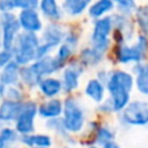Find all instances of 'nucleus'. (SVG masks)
I'll return each mask as SVG.
<instances>
[{
	"label": "nucleus",
	"instance_id": "nucleus-16",
	"mask_svg": "<svg viewBox=\"0 0 148 148\" xmlns=\"http://www.w3.org/2000/svg\"><path fill=\"white\" fill-rule=\"evenodd\" d=\"M20 140L25 146L31 148H49L52 140L48 135L44 134H29V135H21Z\"/></svg>",
	"mask_w": 148,
	"mask_h": 148
},
{
	"label": "nucleus",
	"instance_id": "nucleus-22",
	"mask_svg": "<svg viewBox=\"0 0 148 148\" xmlns=\"http://www.w3.org/2000/svg\"><path fill=\"white\" fill-rule=\"evenodd\" d=\"M103 59V55L95 51L94 48H84L81 52V60L86 65H96Z\"/></svg>",
	"mask_w": 148,
	"mask_h": 148
},
{
	"label": "nucleus",
	"instance_id": "nucleus-34",
	"mask_svg": "<svg viewBox=\"0 0 148 148\" xmlns=\"http://www.w3.org/2000/svg\"><path fill=\"white\" fill-rule=\"evenodd\" d=\"M4 94H5V87L0 83V100H1V97L4 96Z\"/></svg>",
	"mask_w": 148,
	"mask_h": 148
},
{
	"label": "nucleus",
	"instance_id": "nucleus-36",
	"mask_svg": "<svg viewBox=\"0 0 148 148\" xmlns=\"http://www.w3.org/2000/svg\"><path fill=\"white\" fill-rule=\"evenodd\" d=\"M65 148H69V147H65Z\"/></svg>",
	"mask_w": 148,
	"mask_h": 148
},
{
	"label": "nucleus",
	"instance_id": "nucleus-4",
	"mask_svg": "<svg viewBox=\"0 0 148 148\" xmlns=\"http://www.w3.org/2000/svg\"><path fill=\"white\" fill-rule=\"evenodd\" d=\"M112 18L103 17L95 21L94 30L91 34V48L97 51L99 53H104L109 47V34L112 33Z\"/></svg>",
	"mask_w": 148,
	"mask_h": 148
},
{
	"label": "nucleus",
	"instance_id": "nucleus-19",
	"mask_svg": "<svg viewBox=\"0 0 148 148\" xmlns=\"http://www.w3.org/2000/svg\"><path fill=\"white\" fill-rule=\"evenodd\" d=\"M91 4V0H64L62 9L69 16H79Z\"/></svg>",
	"mask_w": 148,
	"mask_h": 148
},
{
	"label": "nucleus",
	"instance_id": "nucleus-20",
	"mask_svg": "<svg viewBox=\"0 0 148 148\" xmlns=\"http://www.w3.org/2000/svg\"><path fill=\"white\" fill-rule=\"evenodd\" d=\"M105 87L100 83L97 79H90L87 83L86 88H84V94L90 96L95 103H101L103 97H104Z\"/></svg>",
	"mask_w": 148,
	"mask_h": 148
},
{
	"label": "nucleus",
	"instance_id": "nucleus-27",
	"mask_svg": "<svg viewBox=\"0 0 148 148\" xmlns=\"http://www.w3.org/2000/svg\"><path fill=\"white\" fill-rule=\"evenodd\" d=\"M113 4H117L118 8H120V12L123 13L125 16L130 14L133 13L134 10L136 9V4H135V0H112Z\"/></svg>",
	"mask_w": 148,
	"mask_h": 148
},
{
	"label": "nucleus",
	"instance_id": "nucleus-29",
	"mask_svg": "<svg viewBox=\"0 0 148 148\" xmlns=\"http://www.w3.org/2000/svg\"><path fill=\"white\" fill-rule=\"evenodd\" d=\"M21 0H0V12L10 13L12 10L20 8Z\"/></svg>",
	"mask_w": 148,
	"mask_h": 148
},
{
	"label": "nucleus",
	"instance_id": "nucleus-13",
	"mask_svg": "<svg viewBox=\"0 0 148 148\" xmlns=\"http://www.w3.org/2000/svg\"><path fill=\"white\" fill-rule=\"evenodd\" d=\"M23 101H14V100H5L0 104V122H10L16 121L18 117Z\"/></svg>",
	"mask_w": 148,
	"mask_h": 148
},
{
	"label": "nucleus",
	"instance_id": "nucleus-2",
	"mask_svg": "<svg viewBox=\"0 0 148 148\" xmlns=\"http://www.w3.org/2000/svg\"><path fill=\"white\" fill-rule=\"evenodd\" d=\"M39 44H40V42H39L36 34H18L12 47L13 61L17 62L18 65H23V66L30 65L31 62L36 60V49H38Z\"/></svg>",
	"mask_w": 148,
	"mask_h": 148
},
{
	"label": "nucleus",
	"instance_id": "nucleus-35",
	"mask_svg": "<svg viewBox=\"0 0 148 148\" xmlns=\"http://www.w3.org/2000/svg\"><path fill=\"white\" fill-rule=\"evenodd\" d=\"M90 148H96V147H90Z\"/></svg>",
	"mask_w": 148,
	"mask_h": 148
},
{
	"label": "nucleus",
	"instance_id": "nucleus-23",
	"mask_svg": "<svg viewBox=\"0 0 148 148\" xmlns=\"http://www.w3.org/2000/svg\"><path fill=\"white\" fill-rule=\"evenodd\" d=\"M114 139V133H113L112 129H109L108 126H103L97 130L96 134V143L100 144V146H104V144L109 143V142H113Z\"/></svg>",
	"mask_w": 148,
	"mask_h": 148
},
{
	"label": "nucleus",
	"instance_id": "nucleus-15",
	"mask_svg": "<svg viewBox=\"0 0 148 148\" xmlns=\"http://www.w3.org/2000/svg\"><path fill=\"white\" fill-rule=\"evenodd\" d=\"M38 113L40 117L43 118H57L61 116L62 113V103L59 99H51L48 101L43 103L40 107L38 108Z\"/></svg>",
	"mask_w": 148,
	"mask_h": 148
},
{
	"label": "nucleus",
	"instance_id": "nucleus-8",
	"mask_svg": "<svg viewBox=\"0 0 148 148\" xmlns=\"http://www.w3.org/2000/svg\"><path fill=\"white\" fill-rule=\"evenodd\" d=\"M0 29L3 33L1 39V46L4 49H12L13 43H14L16 38L20 34V25L18 21L12 13H1L0 17Z\"/></svg>",
	"mask_w": 148,
	"mask_h": 148
},
{
	"label": "nucleus",
	"instance_id": "nucleus-32",
	"mask_svg": "<svg viewBox=\"0 0 148 148\" xmlns=\"http://www.w3.org/2000/svg\"><path fill=\"white\" fill-rule=\"evenodd\" d=\"M7 94H8V96H9V99H8V100H14V101H20V99H21V92L18 91L17 88H9Z\"/></svg>",
	"mask_w": 148,
	"mask_h": 148
},
{
	"label": "nucleus",
	"instance_id": "nucleus-25",
	"mask_svg": "<svg viewBox=\"0 0 148 148\" xmlns=\"http://www.w3.org/2000/svg\"><path fill=\"white\" fill-rule=\"evenodd\" d=\"M135 83L138 90L143 95L148 94V75H147V66H144L139 73H136V79Z\"/></svg>",
	"mask_w": 148,
	"mask_h": 148
},
{
	"label": "nucleus",
	"instance_id": "nucleus-31",
	"mask_svg": "<svg viewBox=\"0 0 148 148\" xmlns=\"http://www.w3.org/2000/svg\"><path fill=\"white\" fill-rule=\"evenodd\" d=\"M10 61H13V53H12V49H4L3 48L0 51V69L8 65Z\"/></svg>",
	"mask_w": 148,
	"mask_h": 148
},
{
	"label": "nucleus",
	"instance_id": "nucleus-12",
	"mask_svg": "<svg viewBox=\"0 0 148 148\" xmlns=\"http://www.w3.org/2000/svg\"><path fill=\"white\" fill-rule=\"evenodd\" d=\"M65 38V31L62 30V27L57 23H49L43 31V43L48 46L49 48L53 49L55 47L60 46L62 43Z\"/></svg>",
	"mask_w": 148,
	"mask_h": 148
},
{
	"label": "nucleus",
	"instance_id": "nucleus-9",
	"mask_svg": "<svg viewBox=\"0 0 148 148\" xmlns=\"http://www.w3.org/2000/svg\"><path fill=\"white\" fill-rule=\"evenodd\" d=\"M65 64H62L60 60H57L56 57H52V56H46V57H42V59L35 60L34 62H31L29 65L30 70L35 74V77L42 81L43 78L46 77H49L52 73H56L64 66Z\"/></svg>",
	"mask_w": 148,
	"mask_h": 148
},
{
	"label": "nucleus",
	"instance_id": "nucleus-5",
	"mask_svg": "<svg viewBox=\"0 0 148 148\" xmlns=\"http://www.w3.org/2000/svg\"><path fill=\"white\" fill-rule=\"evenodd\" d=\"M122 121L127 125L144 126L148 122V104L142 100L131 101L123 108Z\"/></svg>",
	"mask_w": 148,
	"mask_h": 148
},
{
	"label": "nucleus",
	"instance_id": "nucleus-28",
	"mask_svg": "<svg viewBox=\"0 0 148 148\" xmlns=\"http://www.w3.org/2000/svg\"><path fill=\"white\" fill-rule=\"evenodd\" d=\"M73 51H74L73 47L68 46L66 43H62L61 46H60L59 52H57V55H56V59L60 60L62 64H65V61H66V60L73 55Z\"/></svg>",
	"mask_w": 148,
	"mask_h": 148
},
{
	"label": "nucleus",
	"instance_id": "nucleus-21",
	"mask_svg": "<svg viewBox=\"0 0 148 148\" xmlns=\"http://www.w3.org/2000/svg\"><path fill=\"white\" fill-rule=\"evenodd\" d=\"M113 8H114V4H113L112 0H97L96 3H94L88 8V13L92 18L97 20L101 16L107 14L110 10H113Z\"/></svg>",
	"mask_w": 148,
	"mask_h": 148
},
{
	"label": "nucleus",
	"instance_id": "nucleus-30",
	"mask_svg": "<svg viewBox=\"0 0 148 148\" xmlns=\"http://www.w3.org/2000/svg\"><path fill=\"white\" fill-rule=\"evenodd\" d=\"M135 10H136L138 25L140 26L142 31H143V35H146V31H147V9H146V7H140Z\"/></svg>",
	"mask_w": 148,
	"mask_h": 148
},
{
	"label": "nucleus",
	"instance_id": "nucleus-26",
	"mask_svg": "<svg viewBox=\"0 0 148 148\" xmlns=\"http://www.w3.org/2000/svg\"><path fill=\"white\" fill-rule=\"evenodd\" d=\"M47 127L51 129V130H53V131H56L57 134L62 135L64 138L69 139V136H68V131L65 130L64 123H62V120H61L60 117H57V118H52V120H49L48 122H47Z\"/></svg>",
	"mask_w": 148,
	"mask_h": 148
},
{
	"label": "nucleus",
	"instance_id": "nucleus-10",
	"mask_svg": "<svg viewBox=\"0 0 148 148\" xmlns=\"http://www.w3.org/2000/svg\"><path fill=\"white\" fill-rule=\"evenodd\" d=\"M18 25L21 29H23V33H33L36 34L42 30V21L39 17V13L36 9H26L21 10L18 14Z\"/></svg>",
	"mask_w": 148,
	"mask_h": 148
},
{
	"label": "nucleus",
	"instance_id": "nucleus-1",
	"mask_svg": "<svg viewBox=\"0 0 148 148\" xmlns=\"http://www.w3.org/2000/svg\"><path fill=\"white\" fill-rule=\"evenodd\" d=\"M133 75L123 70H114L110 73L107 82L109 92V103L113 112H122L123 108L130 103V91L133 88Z\"/></svg>",
	"mask_w": 148,
	"mask_h": 148
},
{
	"label": "nucleus",
	"instance_id": "nucleus-6",
	"mask_svg": "<svg viewBox=\"0 0 148 148\" xmlns=\"http://www.w3.org/2000/svg\"><path fill=\"white\" fill-rule=\"evenodd\" d=\"M147 39L146 35H139L138 40L134 46H121L117 51V59L121 64H130V62H142L146 56Z\"/></svg>",
	"mask_w": 148,
	"mask_h": 148
},
{
	"label": "nucleus",
	"instance_id": "nucleus-18",
	"mask_svg": "<svg viewBox=\"0 0 148 148\" xmlns=\"http://www.w3.org/2000/svg\"><path fill=\"white\" fill-rule=\"evenodd\" d=\"M39 8H40V12L46 16L49 20L57 21L61 18L62 13L60 7L57 5L56 0H39Z\"/></svg>",
	"mask_w": 148,
	"mask_h": 148
},
{
	"label": "nucleus",
	"instance_id": "nucleus-7",
	"mask_svg": "<svg viewBox=\"0 0 148 148\" xmlns=\"http://www.w3.org/2000/svg\"><path fill=\"white\" fill-rule=\"evenodd\" d=\"M38 113V107L34 101L22 103L18 117L16 118V131L21 135H29L34 133V120Z\"/></svg>",
	"mask_w": 148,
	"mask_h": 148
},
{
	"label": "nucleus",
	"instance_id": "nucleus-17",
	"mask_svg": "<svg viewBox=\"0 0 148 148\" xmlns=\"http://www.w3.org/2000/svg\"><path fill=\"white\" fill-rule=\"evenodd\" d=\"M40 92L47 97H53L57 94L61 92V82L60 79L52 78V77H46L38 83Z\"/></svg>",
	"mask_w": 148,
	"mask_h": 148
},
{
	"label": "nucleus",
	"instance_id": "nucleus-33",
	"mask_svg": "<svg viewBox=\"0 0 148 148\" xmlns=\"http://www.w3.org/2000/svg\"><path fill=\"white\" fill-rule=\"evenodd\" d=\"M103 148H120V146H118L117 143H114V142H109V143L104 144Z\"/></svg>",
	"mask_w": 148,
	"mask_h": 148
},
{
	"label": "nucleus",
	"instance_id": "nucleus-11",
	"mask_svg": "<svg viewBox=\"0 0 148 148\" xmlns=\"http://www.w3.org/2000/svg\"><path fill=\"white\" fill-rule=\"evenodd\" d=\"M82 73V68L78 66V64H73L69 68L64 70L62 73V79L61 82V90L65 92H73L75 88H78L79 84V75Z\"/></svg>",
	"mask_w": 148,
	"mask_h": 148
},
{
	"label": "nucleus",
	"instance_id": "nucleus-3",
	"mask_svg": "<svg viewBox=\"0 0 148 148\" xmlns=\"http://www.w3.org/2000/svg\"><path fill=\"white\" fill-rule=\"evenodd\" d=\"M62 123L68 133H78L84 125V112L75 99L68 97L62 104Z\"/></svg>",
	"mask_w": 148,
	"mask_h": 148
},
{
	"label": "nucleus",
	"instance_id": "nucleus-14",
	"mask_svg": "<svg viewBox=\"0 0 148 148\" xmlns=\"http://www.w3.org/2000/svg\"><path fill=\"white\" fill-rule=\"evenodd\" d=\"M18 78H20V65L14 61H10L8 65H5L0 73V83L4 87L17 84Z\"/></svg>",
	"mask_w": 148,
	"mask_h": 148
},
{
	"label": "nucleus",
	"instance_id": "nucleus-24",
	"mask_svg": "<svg viewBox=\"0 0 148 148\" xmlns=\"http://www.w3.org/2000/svg\"><path fill=\"white\" fill-rule=\"evenodd\" d=\"M20 77L22 78L23 83L27 84V86H30V87L38 86V83L40 82V81H39V79L35 77V74H34V73L30 70L29 65H27V66H23L22 69H20Z\"/></svg>",
	"mask_w": 148,
	"mask_h": 148
}]
</instances>
